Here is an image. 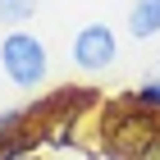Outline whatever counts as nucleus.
<instances>
[{"label": "nucleus", "instance_id": "obj_11", "mask_svg": "<svg viewBox=\"0 0 160 160\" xmlns=\"http://www.w3.org/2000/svg\"><path fill=\"white\" fill-rule=\"evenodd\" d=\"M142 160H160V137H156V142L147 147V156H142Z\"/></svg>", "mask_w": 160, "mask_h": 160}, {"label": "nucleus", "instance_id": "obj_7", "mask_svg": "<svg viewBox=\"0 0 160 160\" xmlns=\"http://www.w3.org/2000/svg\"><path fill=\"white\" fill-rule=\"evenodd\" d=\"M123 101H128V105H137V110H147V114H160V78H147V82L133 87Z\"/></svg>", "mask_w": 160, "mask_h": 160}, {"label": "nucleus", "instance_id": "obj_4", "mask_svg": "<svg viewBox=\"0 0 160 160\" xmlns=\"http://www.w3.org/2000/svg\"><path fill=\"white\" fill-rule=\"evenodd\" d=\"M119 55V37L110 23H87L73 32V64L82 73H105Z\"/></svg>", "mask_w": 160, "mask_h": 160}, {"label": "nucleus", "instance_id": "obj_8", "mask_svg": "<svg viewBox=\"0 0 160 160\" xmlns=\"http://www.w3.org/2000/svg\"><path fill=\"white\" fill-rule=\"evenodd\" d=\"M32 133V119H28L23 105H14V110H0V142H9V137H23Z\"/></svg>", "mask_w": 160, "mask_h": 160}, {"label": "nucleus", "instance_id": "obj_1", "mask_svg": "<svg viewBox=\"0 0 160 160\" xmlns=\"http://www.w3.org/2000/svg\"><path fill=\"white\" fill-rule=\"evenodd\" d=\"M156 137H160V114L137 110L123 96L101 101V110H96V147H101L105 160H142Z\"/></svg>", "mask_w": 160, "mask_h": 160}, {"label": "nucleus", "instance_id": "obj_13", "mask_svg": "<svg viewBox=\"0 0 160 160\" xmlns=\"http://www.w3.org/2000/svg\"><path fill=\"white\" fill-rule=\"evenodd\" d=\"M156 78H160V69H156Z\"/></svg>", "mask_w": 160, "mask_h": 160}, {"label": "nucleus", "instance_id": "obj_6", "mask_svg": "<svg viewBox=\"0 0 160 160\" xmlns=\"http://www.w3.org/2000/svg\"><path fill=\"white\" fill-rule=\"evenodd\" d=\"M78 128H82V119H46V123H37V137H41V147L69 151V147H78Z\"/></svg>", "mask_w": 160, "mask_h": 160}, {"label": "nucleus", "instance_id": "obj_5", "mask_svg": "<svg viewBox=\"0 0 160 160\" xmlns=\"http://www.w3.org/2000/svg\"><path fill=\"white\" fill-rule=\"evenodd\" d=\"M123 28H128V37H137V41L160 37V0H133L128 14H123Z\"/></svg>", "mask_w": 160, "mask_h": 160}, {"label": "nucleus", "instance_id": "obj_10", "mask_svg": "<svg viewBox=\"0 0 160 160\" xmlns=\"http://www.w3.org/2000/svg\"><path fill=\"white\" fill-rule=\"evenodd\" d=\"M32 14H37V0H0V23H9V32L23 28Z\"/></svg>", "mask_w": 160, "mask_h": 160}, {"label": "nucleus", "instance_id": "obj_9", "mask_svg": "<svg viewBox=\"0 0 160 160\" xmlns=\"http://www.w3.org/2000/svg\"><path fill=\"white\" fill-rule=\"evenodd\" d=\"M37 147H41V137H37V128H32V133H23V137L0 142V160H28V156H37Z\"/></svg>", "mask_w": 160, "mask_h": 160}, {"label": "nucleus", "instance_id": "obj_12", "mask_svg": "<svg viewBox=\"0 0 160 160\" xmlns=\"http://www.w3.org/2000/svg\"><path fill=\"white\" fill-rule=\"evenodd\" d=\"M28 160H46V156H41V151H37V156H28Z\"/></svg>", "mask_w": 160, "mask_h": 160}, {"label": "nucleus", "instance_id": "obj_3", "mask_svg": "<svg viewBox=\"0 0 160 160\" xmlns=\"http://www.w3.org/2000/svg\"><path fill=\"white\" fill-rule=\"evenodd\" d=\"M101 87H92V82H64V87H55V92H46L41 101H32V105H23L28 110V119H32V128L37 123H46V119H87V114H96L101 110Z\"/></svg>", "mask_w": 160, "mask_h": 160}, {"label": "nucleus", "instance_id": "obj_2", "mask_svg": "<svg viewBox=\"0 0 160 160\" xmlns=\"http://www.w3.org/2000/svg\"><path fill=\"white\" fill-rule=\"evenodd\" d=\"M0 69H5V78H9L14 87L37 92V87L46 82V73H50V50H46V41H41L37 32L14 28V32H5V41H0Z\"/></svg>", "mask_w": 160, "mask_h": 160}]
</instances>
